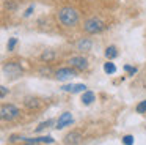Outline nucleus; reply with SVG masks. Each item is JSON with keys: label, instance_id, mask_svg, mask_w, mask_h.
Returning <instances> with one entry per match:
<instances>
[{"label": "nucleus", "instance_id": "nucleus-6", "mask_svg": "<svg viewBox=\"0 0 146 145\" xmlns=\"http://www.w3.org/2000/svg\"><path fill=\"white\" fill-rule=\"evenodd\" d=\"M68 63H69L74 69H77V71H85V69H88V66H90L88 65V60H86L83 55H74V57H71V58L68 60Z\"/></svg>", "mask_w": 146, "mask_h": 145}, {"label": "nucleus", "instance_id": "nucleus-21", "mask_svg": "<svg viewBox=\"0 0 146 145\" xmlns=\"http://www.w3.org/2000/svg\"><path fill=\"white\" fill-rule=\"evenodd\" d=\"M33 9H35V6H33V5H30L29 8L25 9V13H24V17H29V16L33 13Z\"/></svg>", "mask_w": 146, "mask_h": 145}, {"label": "nucleus", "instance_id": "nucleus-15", "mask_svg": "<svg viewBox=\"0 0 146 145\" xmlns=\"http://www.w3.org/2000/svg\"><path fill=\"white\" fill-rule=\"evenodd\" d=\"M104 71L107 74H115L116 72V66H115V63H111V60H107V63H104Z\"/></svg>", "mask_w": 146, "mask_h": 145}, {"label": "nucleus", "instance_id": "nucleus-7", "mask_svg": "<svg viewBox=\"0 0 146 145\" xmlns=\"http://www.w3.org/2000/svg\"><path fill=\"white\" fill-rule=\"evenodd\" d=\"M72 123H74V118H72V115H71V112H63L58 117V120H57L54 128L55 129H63L64 126H69V125H72Z\"/></svg>", "mask_w": 146, "mask_h": 145}, {"label": "nucleus", "instance_id": "nucleus-14", "mask_svg": "<svg viewBox=\"0 0 146 145\" xmlns=\"http://www.w3.org/2000/svg\"><path fill=\"white\" fill-rule=\"evenodd\" d=\"M105 57H107V60H113V58H116L118 57V49H116V46H108L107 49H105Z\"/></svg>", "mask_w": 146, "mask_h": 145}, {"label": "nucleus", "instance_id": "nucleus-4", "mask_svg": "<svg viewBox=\"0 0 146 145\" xmlns=\"http://www.w3.org/2000/svg\"><path fill=\"white\" fill-rule=\"evenodd\" d=\"M82 139H83L82 131L80 129H72V131H69L63 137V144L64 145H80Z\"/></svg>", "mask_w": 146, "mask_h": 145}, {"label": "nucleus", "instance_id": "nucleus-16", "mask_svg": "<svg viewBox=\"0 0 146 145\" xmlns=\"http://www.w3.org/2000/svg\"><path fill=\"white\" fill-rule=\"evenodd\" d=\"M54 123H57V122H54L52 118H49V120H46V122H42V123H39L38 125V128H36V132H39V131H42V129H46V128H49V126H52Z\"/></svg>", "mask_w": 146, "mask_h": 145}, {"label": "nucleus", "instance_id": "nucleus-8", "mask_svg": "<svg viewBox=\"0 0 146 145\" xmlns=\"http://www.w3.org/2000/svg\"><path fill=\"white\" fill-rule=\"evenodd\" d=\"M2 71H3V74L16 77V76H19L21 72H22V68H21L19 63H8V65H5L3 68H2Z\"/></svg>", "mask_w": 146, "mask_h": 145}, {"label": "nucleus", "instance_id": "nucleus-18", "mask_svg": "<svg viewBox=\"0 0 146 145\" xmlns=\"http://www.w3.org/2000/svg\"><path fill=\"white\" fill-rule=\"evenodd\" d=\"M121 142H123V145H133V142H135V139H133V136H130V134H126L123 139H121Z\"/></svg>", "mask_w": 146, "mask_h": 145}, {"label": "nucleus", "instance_id": "nucleus-12", "mask_svg": "<svg viewBox=\"0 0 146 145\" xmlns=\"http://www.w3.org/2000/svg\"><path fill=\"white\" fill-rule=\"evenodd\" d=\"M39 58H41V62L49 63V62H52V60L57 58V52H55V50H44V52L39 55Z\"/></svg>", "mask_w": 146, "mask_h": 145}, {"label": "nucleus", "instance_id": "nucleus-13", "mask_svg": "<svg viewBox=\"0 0 146 145\" xmlns=\"http://www.w3.org/2000/svg\"><path fill=\"white\" fill-rule=\"evenodd\" d=\"M94 99H96V95L93 93V91L86 90V91H83V93H82V103L85 104V106H90Z\"/></svg>", "mask_w": 146, "mask_h": 145}, {"label": "nucleus", "instance_id": "nucleus-22", "mask_svg": "<svg viewBox=\"0 0 146 145\" xmlns=\"http://www.w3.org/2000/svg\"><path fill=\"white\" fill-rule=\"evenodd\" d=\"M0 91H2V95H0V96H2V99H3L5 95H7V91H8V88L5 87V85H2V87H0Z\"/></svg>", "mask_w": 146, "mask_h": 145}, {"label": "nucleus", "instance_id": "nucleus-17", "mask_svg": "<svg viewBox=\"0 0 146 145\" xmlns=\"http://www.w3.org/2000/svg\"><path fill=\"white\" fill-rule=\"evenodd\" d=\"M135 110H137V113H146V99L140 101V103L137 104Z\"/></svg>", "mask_w": 146, "mask_h": 145}, {"label": "nucleus", "instance_id": "nucleus-5", "mask_svg": "<svg viewBox=\"0 0 146 145\" xmlns=\"http://www.w3.org/2000/svg\"><path fill=\"white\" fill-rule=\"evenodd\" d=\"M76 71L77 69H74L72 66H64V68H60L55 71V79L57 81H71L72 77H76Z\"/></svg>", "mask_w": 146, "mask_h": 145}, {"label": "nucleus", "instance_id": "nucleus-19", "mask_svg": "<svg viewBox=\"0 0 146 145\" xmlns=\"http://www.w3.org/2000/svg\"><path fill=\"white\" fill-rule=\"evenodd\" d=\"M124 71H126L127 74H129V76H133V74H135L137 71H138V69H137L135 66H130V65H124Z\"/></svg>", "mask_w": 146, "mask_h": 145}, {"label": "nucleus", "instance_id": "nucleus-20", "mask_svg": "<svg viewBox=\"0 0 146 145\" xmlns=\"http://www.w3.org/2000/svg\"><path fill=\"white\" fill-rule=\"evenodd\" d=\"M16 44H17V38H10V40H8V43H7V49L8 50H13Z\"/></svg>", "mask_w": 146, "mask_h": 145}, {"label": "nucleus", "instance_id": "nucleus-11", "mask_svg": "<svg viewBox=\"0 0 146 145\" xmlns=\"http://www.w3.org/2000/svg\"><path fill=\"white\" fill-rule=\"evenodd\" d=\"M24 140H30V142H36V144H54L55 139L52 136H41V137H24Z\"/></svg>", "mask_w": 146, "mask_h": 145}, {"label": "nucleus", "instance_id": "nucleus-9", "mask_svg": "<svg viewBox=\"0 0 146 145\" xmlns=\"http://www.w3.org/2000/svg\"><path fill=\"white\" fill-rule=\"evenodd\" d=\"M63 91H69V93H83L86 91V85L85 84H66L61 87Z\"/></svg>", "mask_w": 146, "mask_h": 145}, {"label": "nucleus", "instance_id": "nucleus-23", "mask_svg": "<svg viewBox=\"0 0 146 145\" xmlns=\"http://www.w3.org/2000/svg\"><path fill=\"white\" fill-rule=\"evenodd\" d=\"M24 145H39V144H36V142H30V140H25V144Z\"/></svg>", "mask_w": 146, "mask_h": 145}, {"label": "nucleus", "instance_id": "nucleus-3", "mask_svg": "<svg viewBox=\"0 0 146 145\" xmlns=\"http://www.w3.org/2000/svg\"><path fill=\"white\" fill-rule=\"evenodd\" d=\"M19 113V107L14 106V104H2V107H0V118L3 122H11V120L17 118Z\"/></svg>", "mask_w": 146, "mask_h": 145}, {"label": "nucleus", "instance_id": "nucleus-2", "mask_svg": "<svg viewBox=\"0 0 146 145\" xmlns=\"http://www.w3.org/2000/svg\"><path fill=\"white\" fill-rule=\"evenodd\" d=\"M83 30L90 35H96L105 30V24L99 17H90L83 22Z\"/></svg>", "mask_w": 146, "mask_h": 145}, {"label": "nucleus", "instance_id": "nucleus-10", "mask_svg": "<svg viewBox=\"0 0 146 145\" xmlns=\"http://www.w3.org/2000/svg\"><path fill=\"white\" fill-rule=\"evenodd\" d=\"M77 50H83V52H88V50L93 49V41L90 38H80L79 41L76 43Z\"/></svg>", "mask_w": 146, "mask_h": 145}, {"label": "nucleus", "instance_id": "nucleus-1", "mask_svg": "<svg viewBox=\"0 0 146 145\" xmlns=\"http://www.w3.org/2000/svg\"><path fill=\"white\" fill-rule=\"evenodd\" d=\"M57 17L60 21V24L63 27H76L80 21V16H79V11L72 6H63V8L58 9L57 13Z\"/></svg>", "mask_w": 146, "mask_h": 145}]
</instances>
